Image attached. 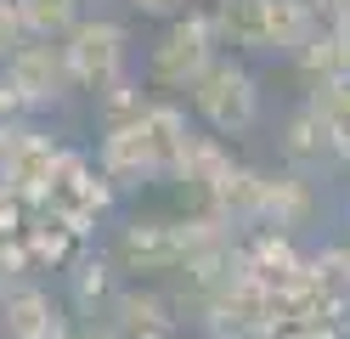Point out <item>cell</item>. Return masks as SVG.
<instances>
[{
	"label": "cell",
	"mask_w": 350,
	"mask_h": 339,
	"mask_svg": "<svg viewBox=\"0 0 350 339\" xmlns=\"http://www.w3.org/2000/svg\"><path fill=\"white\" fill-rule=\"evenodd\" d=\"M192 125L175 108H142L130 119H113L102 136V175L107 181H152L175 170V153Z\"/></svg>",
	"instance_id": "1"
},
{
	"label": "cell",
	"mask_w": 350,
	"mask_h": 339,
	"mask_svg": "<svg viewBox=\"0 0 350 339\" xmlns=\"http://www.w3.org/2000/svg\"><path fill=\"white\" fill-rule=\"evenodd\" d=\"M192 102H198L204 125L215 136H243L254 119H260V90H254V74L237 62H209L204 79L192 85Z\"/></svg>",
	"instance_id": "2"
},
{
	"label": "cell",
	"mask_w": 350,
	"mask_h": 339,
	"mask_svg": "<svg viewBox=\"0 0 350 339\" xmlns=\"http://www.w3.org/2000/svg\"><path fill=\"white\" fill-rule=\"evenodd\" d=\"M209 62H215V23L209 17H181L159 45H152V85L192 90Z\"/></svg>",
	"instance_id": "3"
},
{
	"label": "cell",
	"mask_w": 350,
	"mask_h": 339,
	"mask_svg": "<svg viewBox=\"0 0 350 339\" xmlns=\"http://www.w3.org/2000/svg\"><path fill=\"white\" fill-rule=\"evenodd\" d=\"M62 62H68L74 85H96L107 90L119 74H124V29L119 23H74L68 29V45H62Z\"/></svg>",
	"instance_id": "4"
},
{
	"label": "cell",
	"mask_w": 350,
	"mask_h": 339,
	"mask_svg": "<svg viewBox=\"0 0 350 339\" xmlns=\"http://www.w3.org/2000/svg\"><path fill=\"white\" fill-rule=\"evenodd\" d=\"M51 170H57V147L34 130H6L0 136V192L40 203L51 187Z\"/></svg>",
	"instance_id": "5"
},
{
	"label": "cell",
	"mask_w": 350,
	"mask_h": 339,
	"mask_svg": "<svg viewBox=\"0 0 350 339\" xmlns=\"http://www.w3.org/2000/svg\"><path fill=\"white\" fill-rule=\"evenodd\" d=\"M74 85L68 62H62V45H17V51L6 57V79H0V90H6L12 102H57L62 90Z\"/></svg>",
	"instance_id": "6"
},
{
	"label": "cell",
	"mask_w": 350,
	"mask_h": 339,
	"mask_svg": "<svg viewBox=\"0 0 350 339\" xmlns=\"http://www.w3.org/2000/svg\"><path fill=\"white\" fill-rule=\"evenodd\" d=\"M46 210H57L62 221H74L79 232L107 210V175H96L85 158L74 153H57V170H51V187H46Z\"/></svg>",
	"instance_id": "7"
},
{
	"label": "cell",
	"mask_w": 350,
	"mask_h": 339,
	"mask_svg": "<svg viewBox=\"0 0 350 339\" xmlns=\"http://www.w3.org/2000/svg\"><path fill=\"white\" fill-rule=\"evenodd\" d=\"M62 311L46 288L34 283H17L6 288V300H0V339H62Z\"/></svg>",
	"instance_id": "8"
},
{
	"label": "cell",
	"mask_w": 350,
	"mask_h": 339,
	"mask_svg": "<svg viewBox=\"0 0 350 339\" xmlns=\"http://www.w3.org/2000/svg\"><path fill=\"white\" fill-rule=\"evenodd\" d=\"M107 339H170L175 334V316L170 305L159 300V294H142V288H130L113 300V311H107Z\"/></svg>",
	"instance_id": "9"
},
{
	"label": "cell",
	"mask_w": 350,
	"mask_h": 339,
	"mask_svg": "<svg viewBox=\"0 0 350 339\" xmlns=\"http://www.w3.org/2000/svg\"><path fill=\"white\" fill-rule=\"evenodd\" d=\"M209 23H215V40H226V45L271 51V0H221Z\"/></svg>",
	"instance_id": "10"
},
{
	"label": "cell",
	"mask_w": 350,
	"mask_h": 339,
	"mask_svg": "<svg viewBox=\"0 0 350 339\" xmlns=\"http://www.w3.org/2000/svg\"><path fill=\"white\" fill-rule=\"evenodd\" d=\"M311 215V187L305 175L288 170V175H260V203H254V221H266L271 232H288Z\"/></svg>",
	"instance_id": "11"
},
{
	"label": "cell",
	"mask_w": 350,
	"mask_h": 339,
	"mask_svg": "<svg viewBox=\"0 0 350 339\" xmlns=\"http://www.w3.org/2000/svg\"><path fill=\"white\" fill-rule=\"evenodd\" d=\"M294 57H299V68H305L311 85H350V34L345 29H327L322 23Z\"/></svg>",
	"instance_id": "12"
},
{
	"label": "cell",
	"mask_w": 350,
	"mask_h": 339,
	"mask_svg": "<svg viewBox=\"0 0 350 339\" xmlns=\"http://www.w3.org/2000/svg\"><path fill=\"white\" fill-rule=\"evenodd\" d=\"M282 153H288V164H294L299 175H311V170H322V164H339L334 147H327V130H322V119H317V108H311V102H305L294 119H288Z\"/></svg>",
	"instance_id": "13"
},
{
	"label": "cell",
	"mask_w": 350,
	"mask_h": 339,
	"mask_svg": "<svg viewBox=\"0 0 350 339\" xmlns=\"http://www.w3.org/2000/svg\"><path fill=\"white\" fill-rule=\"evenodd\" d=\"M311 108H317V119H322V130H327L334 158L350 164V85H317Z\"/></svg>",
	"instance_id": "14"
},
{
	"label": "cell",
	"mask_w": 350,
	"mask_h": 339,
	"mask_svg": "<svg viewBox=\"0 0 350 339\" xmlns=\"http://www.w3.org/2000/svg\"><path fill=\"white\" fill-rule=\"evenodd\" d=\"M17 17H23V34L57 40L79 23V0H17Z\"/></svg>",
	"instance_id": "15"
},
{
	"label": "cell",
	"mask_w": 350,
	"mask_h": 339,
	"mask_svg": "<svg viewBox=\"0 0 350 339\" xmlns=\"http://www.w3.org/2000/svg\"><path fill=\"white\" fill-rule=\"evenodd\" d=\"M305 283H311L327 305L350 294V249H322L317 260H305Z\"/></svg>",
	"instance_id": "16"
},
{
	"label": "cell",
	"mask_w": 350,
	"mask_h": 339,
	"mask_svg": "<svg viewBox=\"0 0 350 339\" xmlns=\"http://www.w3.org/2000/svg\"><path fill=\"white\" fill-rule=\"evenodd\" d=\"M23 271L29 255H23V221H17L12 210H0V271Z\"/></svg>",
	"instance_id": "17"
},
{
	"label": "cell",
	"mask_w": 350,
	"mask_h": 339,
	"mask_svg": "<svg viewBox=\"0 0 350 339\" xmlns=\"http://www.w3.org/2000/svg\"><path fill=\"white\" fill-rule=\"evenodd\" d=\"M23 17H17V0H0V62H6L17 45H23Z\"/></svg>",
	"instance_id": "18"
},
{
	"label": "cell",
	"mask_w": 350,
	"mask_h": 339,
	"mask_svg": "<svg viewBox=\"0 0 350 339\" xmlns=\"http://www.w3.org/2000/svg\"><path fill=\"white\" fill-rule=\"evenodd\" d=\"M311 6L317 23H327V29H350V0H305Z\"/></svg>",
	"instance_id": "19"
},
{
	"label": "cell",
	"mask_w": 350,
	"mask_h": 339,
	"mask_svg": "<svg viewBox=\"0 0 350 339\" xmlns=\"http://www.w3.org/2000/svg\"><path fill=\"white\" fill-rule=\"evenodd\" d=\"M136 12H147V17H170V12H181L187 0H130Z\"/></svg>",
	"instance_id": "20"
},
{
	"label": "cell",
	"mask_w": 350,
	"mask_h": 339,
	"mask_svg": "<svg viewBox=\"0 0 350 339\" xmlns=\"http://www.w3.org/2000/svg\"><path fill=\"white\" fill-rule=\"evenodd\" d=\"M62 339H107V328H62Z\"/></svg>",
	"instance_id": "21"
},
{
	"label": "cell",
	"mask_w": 350,
	"mask_h": 339,
	"mask_svg": "<svg viewBox=\"0 0 350 339\" xmlns=\"http://www.w3.org/2000/svg\"><path fill=\"white\" fill-rule=\"evenodd\" d=\"M12 108H17V102L6 97V90H0V136H6V113H12Z\"/></svg>",
	"instance_id": "22"
},
{
	"label": "cell",
	"mask_w": 350,
	"mask_h": 339,
	"mask_svg": "<svg viewBox=\"0 0 350 339\" xmlns=\"http://www.w3.org/2000/svg\"><path fill=\"white\" fill-rule=\"evenodd\" d=\"M345 226H350V203H345Z\"/></svg>",
	"instance_id": "23"
}]
</instances>
